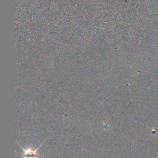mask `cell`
Segmentation results:
<instances>
[{"instance_id":"1","label":"cell","mask_w":158,"mask_h":158,"mask_svg":"<svg viewBox=\"0 0 158 158\" xmlns=\"http://www.w3.org/2000/svg\"><path fill=\"white\" fill-rule=\"evenodd\" d=\"M20 146L22 148V150H23V153H22L23 158H38V157L40 156V154H37L38 149L40 146L37 148L36 149H33L31 147H28V148L25 149L23 147H22L20 145Z\"/></svg>"}]
</instances>
